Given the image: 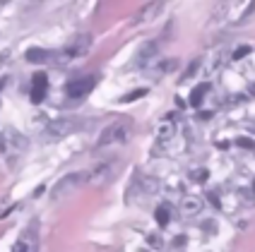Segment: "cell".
<instances>
[{
  "instance_id": "obj_1",
  "label": "cell",
  "mask_w": 255,
  "mask_h": 252,
  "mask_svg": "<svg viewBox=\"0 0 255 252\" xmlns=\"http://www.w3.org/2000/svg\"><path fill=\"white\" fill-rule=\"evenodd\" d=\"M130 135V123L128 120H114L101 130L99 142H97V149H104L109 144H123Z\"/></svg>"
},
{
  "instance_id": "obj_2",
  "label": "cell",
  "mask_w": 255,
  "mask_h": 252,
  "mask_svg": "<svg viewBox=\"0 0 255 252\" xmlns=\"http://www.w3.org/2000/svg\"><path fill=\"white\" fill-rule=\"evenodd\" d=\"M92 34H77L75 39H72L68 46H65V51H63V56H60V65H65L68 60H75V58H82L85 53L92 51Z\"/></svg>"
},
{
  "instance_id": "obj_3",
  "label": "cell",
  "mask_w": 255,
  "mask_h": 252,
  "mask_svg": "<svg viewBox=\"0 0 255 252\" xmlns=\"http://www.w3.org/2000/svg\"><path fill=\"white\" fill-rule=\"evenodd\" d=\"M87 180H89V173H85V170H80V173H68V175H63V178L53 185V197H63L65 192H70L75 187L85 185Z\"/></svg>"
},
{
  "instance_id": "obj_4",
  "label": "cell",
  "mask_w": 255,
  "mask_h": 252,
  "mask_svg": "<svg viewBox=\"0 0 255 252\" xmlns=\"http://www.w3.org/2000/svg\"><path fill=\"white\" fill-rule=\"evenodd\" d=\"M80 127V123L75 120V118H56V120H51L48 127H46V135L51 137V140H60V137H65V135H70Z\"/></svg>"
},
{
  "instance_id": "obj_5",
  "label": "cell",
  "mask_w": 255,
  "mask_h": 252,
  "mask_svg": "<svg viewBox=\"0 0 255 252\" xmlns=\"http://www.w3.org/2000/svg\"><path fill=\"white\" fill-rule=\"evenodd\" d=\"M156 53H159V41H144L140 43V48L135 51V58H132V63H135V68H149V63H154Z\"/></svg>"
},
{
  "instance_id": "obj_6",
  "label": "cell",
  "mask_w": 255,
  "mask_h": 252,
  "mask_svg": "<svg viewBox=\"0 0 255 252\" xmlns=\"http://www.w3.org/2000/svg\"><path fill=\"white\" fill-rule=\"evenodd\" d=\"M94 84H97V77H92V75H87V77H80V80H70L68 86H65V91H68V96L70 98H85L92 89H94Z\"/></svg>"
},
{
  "instance_id": "obj_7",
  "label": "cell",
  "mask_w": 255,
  "mask_h": 252,
  "mask_svg": "<svg viewBox=\"0 0 255 252\" xmlns=\"http://www.w3.org/2000/svg\"><path fill=\"white\" fill-rule=\"evenodd\" d=\"M46 89H48L46 72H36V75L31 77V101H34V103H41L43 98H46Z\"/></svg>"
},
{
  "instance_id": "obj_8",
  "label": "cell",
  "mask_w": 255,
  "mask_h": 252,
  "mask_svg": "<svg viewBox=\"0 0 255 252\" xmlns=\"http://www.w3.org/2000/svg\"><path fill=\"white\" fill-rule=\"evenodd\" d=\"M200 211H202V199L195 195H188L181 199V214L183 216H198Z\"/></svg>"
},
{
  "instance_id": "obj_9",
  "label": "cell",
  "mask_w": 255,
  "mask_h": 252,
  "mask_svg": "<svg viewBox=\"0 0 255 252\" xmlns=\"http://www.w3.org/2000/svg\"><path fill=\"white\" fill-rule=\"evenodd\" d=\"M178 60L176 58H166V60H159V63H154L152 68H149V72L154 75V77H161V75H169V72L173 70H178Z\"/></svg>"
},
{
  "instance_id": "obj_10",
  "label": "cell",
  "mask_w": 255,
  "mask_h": 252,
  "mask_svg": "<svg viewBox=\"0 0 255 252\" xmlns=\"http://www.w3.org/2000/svg\"><path fill=\"white\" fill-rule=\"evenodd\" d=\"M173 130H176V125H173L171 115H169V118H164V120L159 123V127H156V142L164 147V144H166V142L173 137Z\"/></svg>"
},
{
  "instance_id": "obj_11",
  "label": "cell",
  "mask_w": 255,
  "mask_h": 252,
  "mask_svg": "<svg viewBox=\"0 0 255 252\" xmlns=\"http://www.w3.org/2000/svg\"><path fill=\"white\" fill-rule=\"evenodd\" d=\"M161 2H147V5H142L140 12L135 14V22H149V19H154L156 14L161 12Z\"/></svg>"
},
{
  "instance_id": "obj_12",
  "label": "cell",
  "mask_w": 255,
  "mask_h": 252,
  "mask_svg": "<svg viewBox=\"0 0 255 252\" xmlns=\"http://www.w3.org/2000/svg\"><path fill=\"white\" fill-rule=\"evenodd\" d=\"M207 91H210V84H207V82L198 84V86H195V89H193V91H190V103H193V106H195V108H198L200 103H202V96H205V94H207Z\"/></svg>"
},
{
  "instance_id": "obj_13",
  "label": "cell",
  "mask_w": 255,
  "mask_h": 252,
  "mask_svg": "<svg viewBox=\"0 0 255 252\" xmlns=\"http://www.w3.org/2000/svg\"><path fill=\"white\" fill-rule=\"evenodd\" d=\"M24 58H27L29 63H43L48 58V51H43V48H29Z\"/></svg>"
},
{
  "instance_id": "obj_14",
  "label": "cell",
  "mask_w": 255,
  "mask_h": 252,
  "mask_svg": "<svg viewBox=\"0 0 255 252\" xmlns=\"http://www.w3.org/2000/svg\"><path fill=\"white\" fill-rule=\"evenodd\" d=\"M12 252H36V243H34V240L22 238V240H17V243H14Z\"/></svg>"
},
{
  "instance_id": "obj_15",
  "label": "cell",
  "mask_w": 255,
  "mask_h": 252,
  "mask_svg": "<svg viewBox=\"0 0 255 252\" xmlns=\"http://www.w3.org/2000/svg\"><path fill=\"white\" fill-rule=\"evenodd\" d=\"M171 219V207L169 204H161L159 209H156V221H159V226H166Z\"/></svg>"
},
{
  "instance_id": "obj_16",
  "label": "cell",
  "mask_w": 255,
  "mask_h": 252,
  "mask_svg": "<svg viewBox=\"0 0 255 252\" xmlns=\"http://www.w3.org/2000/svg\"><path fill=\"white\" fill-rule=\"evenodd\" d=\"M144 94H147L144 86H142V89H132V91H128L126 96H121V101H123V103H130V101H135V98H142Z\"/></svg>"
},
{
  "instance_id": "obj_17",
  "label": "cell",
  "mask_w": 255,
  "mask_h": 252,
  "mask_svg": "<svg viewBox=\"0 0 255 252\" xmlns=\"http://www.w3.org/2000/svg\"><path fill=\"white\" fill-rule=\"evenodd\" d=\"M198 70H200V60H193V63L185 68L183 75H181V82H188V80H190V77H193V75H195Z\"/></svg>"
},
{
  "instance_id": "obj_18",
  "label": "cell",
  "mask_w": 255,
  "mask_h": 252,
  "mask_svg": "<svg viewBox=\"0 0 255 252\" xmlns=\"http://www.w3.org/2000/svg\"><path fill=\"white\" fill-rule=\"evenodd\" d=\"M147 245L154 248V250H161V248H164V240H161V236L152 233V236H147Z\"/></svg>"
},
{
  "instance_id": "obj_19",
  "label": "cell",
  "mask_w": 255,
  "mask_h": 252,
  "mask_svg": "<svg viewBox=\"0 0 255 252\" xmlns=\"http://www.w3.org/2000/svg\"><path fill=\"white\" fill-rule=\"evenodd\" d=\"M190 178L198 182H205L207 180V168H198V170H190Z\"/></svg>"
},
{
  "instance_id": "obj_20",
  "label": "cell",
  "mask_w": 255,
  "mask_h": 252,
  "mask_svg": "<svg viewBox=\"0 0 255 252\" xmlns=\"http://www.w3.org/2000/svg\"><path fill=\"white\" fill-rule=\"evenodd\" d=\"M248 53H251V46H241V48H236V51H234V60H241L243 56H248Z\"/></svg>"
},
{
  "instance_id": "obj_21",
  "label": "cell",
  "mask_w": 255,
  "mask_h": 252,
  "mask_svg": "<svg viewBox=\"0 0 255 252\" xmlns=\"http://www.w3.org/2000/svg\"><path fill=\"white\" fill-rule=\"evenodd\" d=\"M239 144H241V147H246V149H253V147H255V142H251L248 137H241V140H239Z\"/></svg>"
},
{
  "instance_id": "obj_22",
  "label": "cell",
  "mask_w": 255,
  "mask_h": 252,
  "mask_svg": "<svg viewBox=\"0 0 255 252\" xmlns=\"http://www.w3.org/2000/svg\"><path fill=\"white\" fill-rule=\"evenodd\" d=\"M0 149H5V137L0 135Z\"/></svg>"
},
{
  "instance_id": "obj_23",
  "label": "cell",
  "mask_w": 255,
  "mask_h": 252,
  "mask_svg": "<svg viewBox=\"0 0 255 252\" xmlns=\"http://www.w3.org/2000/svg\"><path fill=\"white\" fill-rule=\"evenodd\" d=\"M5 84H7V80H0V91L5 89Z\"/></svg>"
},
{
  "instance_id": "obj_24",
  "label": "cell",
  "mask_w": 255,
  "mask_h": 252,
  "mask_svg": "<svg viewBox=\"0 0 255 252\" xmlns=\"http://www.w3.org/2000/svg\"><path fill=\"white\" fill-rule=\"evenodd\" d=\"M142 252H147V250H142Z\"/></svg>"
}]
</instances>
